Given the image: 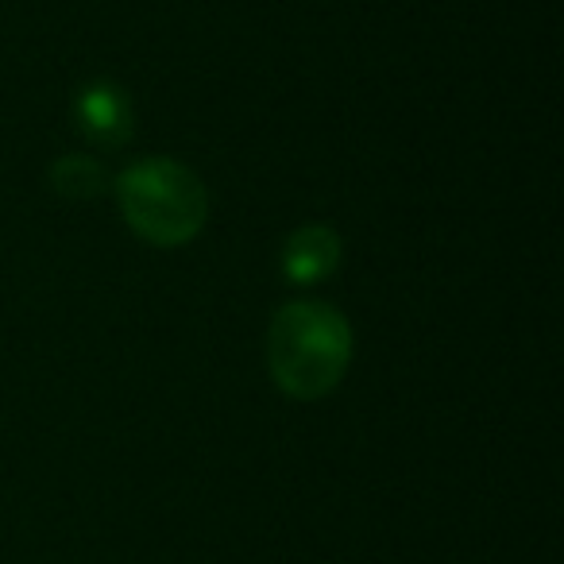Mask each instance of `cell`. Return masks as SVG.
Returning a JSON list of instances; mask_svg holds the SVG:
<instances>
[{
    "label": "cell",
    "instance_id": "1",
    "mask_svg": "<svg viewBox=\"0 0 564 564\" xmlns=\"http://www.w3.org/2000/svg\"><path fill=\"white\" fill-rule=\"evenodd\" d=\"M352 360V329L325 302H291L271 322L267 364L291 399H322L340 383Z\"/></svg>",
    "mask_w": 564,
    "mask_h": 564
},
{
    "label": "cell",
    "instance_id": "2",
    "mask_svg": "<svg viewBox=\"0 0 564 564\" xmlns=\"http://www.w3.org/2000/svg\"><path fill=\"white\" fill-rule=\"evenodd\" d=\"M117 197L128 225L159 248L194 240L209 213L202 178L174 159H143L128 166L117 182Z\"/></svg>",
    "mask_w": 564,
    "mask_h": 564
},
{
    "label": "cell",
    "instance_id": "3",
    "mask_svg": "<svg viewBox=\"0 0 564 564\" xmlns=\"http://www.w3.org/2000/svg\"><path fill=\"white\" fill-rule=\"evenodd\" d=\"M74 120H78L82 135L105 151L124 148L132 135V105L112 82H94L82 89L74 101Z\"/></svg>",
    "mask_w": 564,
    "mask_h": 564
},
{
    "label": "cell",
    "instance_id": "4",
    "mask_svg": "<svg viewBox=\"0 0 564 564\" xmlns=\"http://www.w3.org/2000/svg\"><path fill=\"white\" fill-rule=\"evenodd\" d=\"M337 263H340V236L325 225L299 228V232H291V240L282 243V274L291 282H299V286L333 274Z\"/></svg>",
    "mask_w": 564,
    "mask_h": 564
},
{
    "label": "cell",
    "instance_id": "5",
    "mask_svg": "<svg viewBox=\"0 0 564 564\" xmlns=\"http://www.w3.org/2000/svg\"><path fill=\"white\" fill-rule=\"evenodd\" d=\"M51 186L63 197H70V202H89V197H97L109 186V174H105V166L97 163V159L63 155L51 166Z\"/></svg>",
    "mask_w": 564,
    "mask_h": 564
}]
</instances>
